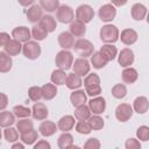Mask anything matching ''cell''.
<instances>
[{"label":"cell","instance_id":"6da1fadb","mask_svg":"<svg viewBox=\"0 0 149 149\" xmlns=\"http://www.w3.org/2000/svg\"><path fill=\"white\" fill-rule=\"evenodd\" d=\"M84 86L86 94L90 97H97L101 93V86H100V78L97 73H88L86 74L84 79Z\"/></svg>","mask_w":149,"mask_h":149},{"label":"cell","instance_id":"7a4b0ae2","mask_svg":"<svg viewBox=\"0 0 149 149\" xmlns=\"http://www.w3.org/2000/svg\"><path fill=\"white\" fill-rule=\"evenodd\" d=\"M100 40L105 43H115L119 37H120V33L116 26L114 24H105L101 27L100 29Z\"/></svg>","mask_w":149,"mask_h":149},{"label":"cell","instance_id":"3957f363","mask_svg":"<svg viewBox=\"0 0 149 149\" xmlns=\"http://www.w3.org/2000/svg\"><path fill=\"white\" fill-rule=\"evenodd\" d=\"M73 49H74V52L77 55H79L80 57H83V58L91 57L92 54L94 52V47H93L92 42L88 41V40H85V38L77 40L74 42Z\"/></svg>","mask_w":149,"mask_h":149},{"label":"cell","instance_id":"277c9868","mask_svg":"<svg viewBox=\"0 0 149 149\" xmlns=\"http://www.w3.org/2000/svg\"><path fill=\"white\" fill-rule=\"evenodd\" d=\"M55 63H56V66L58 69L69 70L73 65V55H72V52H70L69 50H65V49L61 50L59 52H57V55L55 57Z\"/></svg>","mask_w":149,"mask_h":149},{"label":"cell","instance_id":"5b68a950","mask_svg":"<svg viewBox=\"0 0 149 149\" xmlns=\"http://www.w3.org/2000/svg\"><path fill=\"white\" fill-rule=\"evenodd\" d=\"M22 52L24 55V57H27L28 59H37L41 55V45L37 43V41H27L24 42V44L22 45Z\"/></svg>","mask_w":149,"mask_h":149},{"label":"cell","instance_id":"8992f818","mask_svg":"<svg viewBox=\"0 0 149 149\" xmlns=\"http://www.w3.org/2000/svg\"><path fill=\"white\" fill-rule=\"evenodd\" d=\"M56 19L62 23H71L74 20L73 9L68 5H61L56 10Z\"/></svg>","mask_w":149,"mask_h":149},{"label":"cell","instance_id":"52a82bcc","mask_svg":"<svg viewBox=\"0 0 149 149\" xmlns=\"http://www.w3.org/2000/svg\"><path fill=\"white\" fill-rule=\"evenodd\" d=\"M94 16V10L90 5H80L76 9V20L83 22V23H88Z\"/></svg>","mask_w":149,"mask_h":149},{"label":"cell","instance_id":"ba28073f","mask_svg":"<svg viewBox=\"0 0 149 149\" xmlns=\"http://www.w3.org/2000/svg\"><path fill=\"white\" fill-rule=\"evenodd\" d=\"M99 17L101 21L104 22H111L115 19V15H116V9H115V6L112 5V3H106V5H102L100 8H99Z\"/></svg>","mask_w":149,"mask_h":149},{"label":"cell","instance_id":"9c48e42d","mask_svg":"<svg viewBox=\"0 0 149 149\" xmlns=\"http://www.w3.org/2000/svg\"><path fill=\"white\" fill-rule=\"evenodd\" d=\"M72 69H73V72H74V73H77V74L80 76V77H84V76L88 74L90 69H91V65H90V62H88L86 58L79 57V58H77V59L73 62Z\"/></svg>","mask_w":149,"mask_h":149},{"label":"cell","instance_id":"30bf717a","mask_svg":"<svg viewBox=\"0 0 149 149\" xmlns=\"http://www.w3.org/2000/svg\"><path fill=\"white\" fill-rule=\"evenodd\" d=\"M133 111L134 109L129 104H120L115 109V118L121 122H126L132 118Z\"/></svg>","mask_w":149,"mask_h":149},{"label":"cell","instance_id":"8fae6325","mask_svg":"<svg viewBox=\"0 0 149 149\" xmlns=\"http://www.w3.org/2000/svg\"><path fill=\"white\" fill-rule=\"evenodd\" d=\"M118 62L122 68H128L134 63V52L129 48H125L118 56Z\"/></svg>","mask_w":149,"mask_h":149},{"label":"cell","instance_id":"7c38bea8","mask_svg":"<svg viewBox=\"0 0 149 149\" xmlns=\"http://www.w3.org/2000/svg\"><path fill=\"white\" fill-rule=\"evenodd\" d=\"M88 107L93 114H101L106 109V100L102 97H94L88 101Z\"/></svg>","mask_w":149,"mask_h":149},{"label":"cell","instance_id":"4fadbf2b","mask_svg":"<svg viewBox=\"0 0 149 149\" xmlns=\"http://www.w3.org/2000/svg\"><path fill=\"white\" fill-rule=\"evenodd\" d=\"M58 44L62 49L69 50L74 45V36L70 31H63L58 35Z\"/></svg>","mask_w":149,"mask_h":149},{"label":"cell","instance_id":"5bb4252c","mask_svg":"<svg viewBox=\"0 0 149 149\" xmlns=\"http://www.w3.org/2000/svg\"><path fill=\"white\" fill-rule=\"evenodd\" d=\"M31 115L35 120H45L49 115V111H48V107L42 104V102H36L34 106H33V109H31Z\"/></svg>","mask_w":149,"mask_h":149},{"label":"cell","instance_id":"9a60e30c","mask_svg":"<svg viewBox=\"0 0 149 149\" xmlns=\"http://www.w3.org/2000/svg\"><path fill=\"white\" fill-rule=\"evenodd\" d=\"M12 36L20 42H27L31 37V33H30L29 28H27L24 26H20L12 30Z\"/></svg>","mask_w":149,"mask_h":149},{"label":"cell","instance_id":"2e32d148","mask_svg":"<svg viewBox=\"0 0 149 149\" xmlns=\"http://www.w3.org/2000/svg\"><path fill=\"white\" fill-rule=\"evenodd\" d=\"M26 15H27V19L30 22H33V23L40 22V20L43 16V8L41 6H38V5H33V6H30L28 8Z\"/></svg>","mask_w":149,"mask_h":149},{"label":"cell","instance_id":"e0dca14e","mask_svg":"<svg viewBox=\"0 0 149 149\" xmlns=\"http://www.w3.org/2000/svg\"><path fill=\"white\" fill-rule=\"evenodd\" d=\"M137 33L132 29V28H126L121 31V35H120V40L123 44L126 45H132L134 44L136 41H137Z\"/></svg>","mask_w":149,"mask_h":149},{"label":"cell","instance_id":"ac0fdd59","mask_svg":"<svg viewBox=\"0 0 149 149\" xmlns=\"http://www.w3.org/2000/svg\"><path fill=\"white\" fill-rule=\"evenodd\" d=\"M133 109L137 114H144L149 109V100L143 95L135 98V100L133 101Z\"/></svg>","mask_w":149,"mask_h":149},{"label":"cell","instance_id":"d6986e66","mask_svg":"<svg viewBox=\"0 0 149 149\" xmlns=\"http://www.w3.org/2000/svg\"><path fill=\"white\" fill-rule=\"evenodd\" d=\"M57 128H58V127L56 126L55 122L47 120V121H42V123H41L40 127H38V130H40V133H41L42 136L49 137V136H52V135L56 133Z\"/></svg>","mask_w":149,"mask_h":149},{"label":"cell","instance_id":"ffe728a7","mask_svg":"<svg viewBox=\"0 0 149 149\" xmlns=\"http://www.w3.org/2000/svg\"><path fill=\"white\" fill-rule=\"evenodd\" d=\"M57 146L59 149H70L73 148V136L69 132H63L57 140Z\"/></svg>","mask_w":149,"mask_h":149},{"label":"cell","instance_id":"44dd1931","mask_svg":"<svg viewBox=\"0 0 149 149\" xmlns=\"http://www.w3.org/2000/svg\"><path fill=\"white\" fill-rule=\"evenodd\" d=\"M3 51L6 54H8L9 56H16L19 55L21 51H22V45H21V42L13 38L10 40L5 47H3Z\"/></svg>","mask_w":149,"mask_h":149},{"label":"cell","instance_id":"7402d4cb","mask_svg":"<svg viewBox=\"0 0 149 149\" xmlns=\"http://www.w3.org/2000/svg\"><path fill=\"white\" fill-rule=\"evenodd\" d=\"M57 127L61 132H69L74 127V118L72 115H64L62 116L58 122H57Z\"/></svg>","mask_w":149,"mask_h":149},{"label":"cell","instance_id":"603a6c76","mask_svg":"<svg viewBox=\"0 0 149 149\" xmlns=\"http://www.w3.org/2000/svg\"><path fill=\"white\" fill-rule=\"evenodd\" d=\"M147 7L142 3H134L133 7H132V10H130V14H132V17L136 21H141L143 20L146 16H147Z\"/></svg>","mask_w":149,"mask_h":149},{"label":"cell","instance_id":"cb8c5ba5","mask_svg":"<svg viewBox=\"0 0 149 149\" xmlns=\"http://www.w3.org/2000/svg\"><path fill=\"white\" fill-rule=\"evenodd\" d=\"M70 101H71L73 107H78L80 105H84L86 102V91H84V90L73 91L70 95Z\"/></svg>","mask_w":149,"mask_h":149},{"label":"cell","instance_id":"d4e9b609","mask_svg":"<svg viewBox=\"0 0 149 149\" xmlns=\"http://www.w3.org/2000/svg\"><path fill=\"white\" fill-rule=\"evenodd\" d=\"M70 33L74 36V37H83L86 33V27H85V23L78 21V20H74L70 23Z\"/></svg>","mask_w":149,"mask_h":149},{"label":"cell","instance_id":"484cf974","mask_svg":"<svg viewBox=\"0 0 149 149\" xmlns=\"http://www.w3.org/2000/svg\"><path fill=\"white\" fill-rule=\"evenodd\" d=\"M38 24H40L43 29H45L48 33H52V31H55V29H56V27H57L56 20H55L51 15H43L42 19L40 20Z\"/></svg>","mask_w":149,"mask_h":149},{"label":"cell","instance_id":"4316f807","mask_svg":"<svg viewBox=\"0 0 149 149\" xmlns=\"http://www.w3.org/2000/svg\"><path fill=\"white\" fill-rule=\"evenodd\" d=\"M57 85H55L54 83H47L44 84L41 88H42V98L44 100H51L56 97L57 94Z\"/></svg>","mask_w":149,"mask_h":149},{"label":"cell","instance_id":"83f0119b","mask_svg":"<svg viewBox=\"0 0 149 149\" xmlns=\"http://www.w3.org/2000/svg\"><path fill=\"white\" fill-rule=\"evenodd\" d=\"M65 85H66L68 88H70V90H77V88H79V87L83 85L81 77L78 76V74L74 73V72L69 73L68 77H66V80H65Z\"/></svg>","mask_w":149,"mask_h":149},{"label":"cell","instance_id":"f1b7e54d","mask_svg":"<svg viewBox=\"0 0 149 149\" xmlns=\"http://www.w3.org/2000/svg\"><path fill=\"white\" fill-rule=\"evenodd\" d=\"M107 63H108V59L100 51H95V52L92 54V56H91V64L93 65V68L102 69L104 66H106Z\"/></svg>","mask_w":149,"mask_h":149},{"label":"cell","instance_id":"f546056e","mask_svg":"<svg viewBox=\"0 0 149 149\" xmlns=\"http://www.w3.org/2000/svg\"><path fill=\"white\" fill-rule=\"evenodd\" d=\"M121 76H122V80H123L126 84H133V83H135V81L137 80V78H139L137 71H136L134 68H130V66L125 68V70L122 71Z\"/></svg>","mask_w":149,"mask_h":149},{"label":"cell","instance_id":"4dcf8cb0","mask_svg":"<svg viewBox=\"0 0 149 149\" xmlns=\"http://www.w3.org/2000/svg\"><path fill=\"white\" fill-rule=\"evenodd\" d=\"M99 51L108 59V62H109V61H113V59L116 57V55H118V49H116V47L113 45L112 43H106V44H104V45L100 48Z\"/></svg>","mask_w":149,"mask_h":149},{"label":"cell","instance_id":"1f68e13d","mask_svg":"<svg viewBox=\"0 0 149 149\" xmlns=\"http://www.w3.org/2000/svg\"><path fill=\"white\" fill-rule=\"evenodd\" d=\"M91 113H92V112H91L90 107L84 104V105H80V106L76 107L74 118H76L78 121H86V120H88V118L91 116Z\"/></svg>","mask_w":149,"mask_h":149},{"label":"cell","instance_id":"d6a6232c","mask_svg":"<svg viewBox=\"0 0 149 149\" xmlns=\"http://www.w3.org/2000/svg\"><path fill=\"white\" fill-rule=\"evenodd\" d=\"M12 66H13V61L10 56L5 51H1L0 52V71L2 73H6L12 69Z\"/></svg>","mask_w":149,"mask_h":149},{"label":"cell","instance_id":"836d02e7","mask_svg":"<svg viewBox=\"0 0 149 149\" xmlns=\"http://www.w3.org/2000/svg\"><path fill=\"white\" fill-rule=\"evenodd\" d=\"M15 122V114L9 111H1L0 113V126L6 128L10 127Z\"/></svg>","mask_w":149,"mask_h":149},{"label":"cell","instance_id":"e575fe53","mask_svg":"<svg viewBox=\"0 0 149 149\" xmlns=\"http://www.w3.org/2000/svg\"><path fill=\"white\" fill-rule=\"evenodd\" d=\"M66 77H68V74L65 73V70L57 69V70L52 71L51 76H50V79H51V83H54L55 85H64L65 80H66Z\"/></svg>","mask_w":149,"mask_h":149},{"label":"cell","instance_id":"d590c367","mask_svg":"<svg viewBox=\"0 0 149 149\" xmlns=\"http://www.w3.org/2000/svg\"><path fill=\"white\" fill-rule=\"evenodd\" d=\"M37 139H38V133L36 130H34V128L28 130V132H26V133H22L21 136H20V140L24 144H28V146L34 144L37 141Z\"/></svg>","mask_w":149,"mask_h":149},{"label":"cell","instance_id":"8d00e7d4","mask_svg":"<svg viewBox=\"0 0 149 149\" xmlns=\"http://www.w3.org/2000/svg\"><path fill=\"white\" fill-rule=\"evenodd\" d=\"M40 6L43 8V10L48 13H52L56 12L61 5H59V0H40Z\"/></svg>","mask_w":149,"mask_h":149},{"label":"cell","instance_id":"74e56055","mask_svg":"<svg viewBox=\"0 0 149 149\" xmlns=\"http://www.w3.org/2000/svg\"><path fill=\"white\" fill-rule=\"evenodd\" d=\"M87 121H88V123H90L92 130H100V129H102L104 126H105L104 119H102L99 114H94L93 116H90Z\"/></svg>","mask_w":149,"mask_h":149},{"label":"cell","instance_id":"f35d334b","mask_svg":"<svg viewBox=\"0 0 149 149\" xmlns=\"http://www.w3.org/2000/svg\"><path fill=\"white\" fill-rule=\"evenodd\" d=\"M48 34L49 33L45 29H43L40 24L38 26H34L33 29H31V37L35 41H43L48 36Z\"/></svg>","mask_w":149,"mask_h":149},{"label":"cell","instance_id":"ab89813d","mask_svg":"<svg viewBox=\"0 0 149 149\" xmlns=\"http://www.w3.org/2000/svg\"><path fill=\"white\" fill-rule=\"evenodd\" d=\"M13 113L15 114L16 118L24 119V118H29V115L31 114V111L29 109V107H26V106H22V105H17V106H14Z\"/></svg>","mask_w":149,"mask_h":149},{"label":"cell","instance_id":"60d3db41","mask_svg":"<svg viewBox=\"0 0 149 149\" xmlns=\"http://www.w3.org/2000/svg\"><path fill=\"white\" fill-rule=\"evenodd\" d=\"M3 137L7 142L14 143L19 140V133H17L16 129H14L12 127H6L5 130H3Z\"/></svg>","mask_w":149,"mask_h":149},{"label":"cell","instance_id":"b9f144b4","mask_svg":"<svg viewBox=\"0 0 149 149\" xmlns=\"http://www.w3.org/2000/svg\"><path fill=\"white\" fill-rule=\"evenodd\" d=\"M127 94V87L123 84H115L112 87V95L116 99H122Z\"/></svg>","mask_w":149,"mask_h":149},{"label":"cell","instance_id":"7bdbcfd3","mask_svg":"<svg viewBox=\"0 0 149 149\" xmlns=\"http://www.w3.org/2000/svg\"><path fill=\"white\" fill-rule=\"evenodd\" d=\"M34 125H33V121H30L29 119H22V120H19L17 123H16V129L19 130V133H26L30 129H33Z\"/></svg>","mask_w":149,"mask_h":149},{"label":"cell","instance_id":"ee69618b","mask_svg":"<svg viewBox=\"0 0 149 149\" xmlns=\"http://www.w3.org/2000/svg\"><path fill=\"white\" fill-rule=\"evenodd\" d=\"M28 97L31 101L37 102L42 98V88L40 86H31L28 90Z\"/></svg>","mask_w":149,"mask_h":149},{"label":"cell","instance_id":"f6af8a7d","mask_svg":"<svg viewBox=\"0 0 149 149\" xmlns=\"http://www.w3.org/2000/svg\"><path fill=\"white\" fill-rule=\"evenodd\" d=\"M74 127H76L77 133H79V134L87 135V134H90L92 132V128H91V126H90V123H88L87 120L86 121H78Z\"/></svg>","mask_w":149,"mask_h":149},{"label":"cell","instance_id":"bcb514c9","mask_svg":"<svg viewBox=\"0 0 149 149\" xmlns=\"http://www.w3.org/2000/svg\"><path fill=\"white\" fill-rule=\"evenodd\" d=\"M136 136L141 141H148L149 140V127L148 126H140L136 130Z\"/></svg>","mask_w":149,"mask_h":149},{"label":"cell","instance_id":"7dc6e473","mask_svg":"<svg viewBox=\"0 0 149 149\" xmlns=\"http://www.w3.org/2000/svg\"><path fill=\"white\" fill-rule=\"evenodd\" d=\"M100 146H101V144H100L99 140L95 139V137H91V139H88V140L84 143V148H85V149H99Z\"/></svg>","mask_w":149,"mask_h":149},{"label":"cell","instance_id":"c3c4849f","mask_svg":"<svg viewBox=\"0 0 149 149\" xmlns=\"http://www.w3.org/2000/svg\"><path fill=\"white\" fill-rule=\"evenodd\" d=\"M125 147H126V149H140L141 148V143H140L139 140L130 137V139H128L126 141Z\"/></svg>","mask_w":149,"mask_h":149},{"label":"cell","instance_id":"681fc988","mask_svg":"<svg viewBox=\"0 0 149 149\" xmlns=\"http://www.w3.org/2000/svg\"><path fill=\"white\" fill-rule=\"evenodd\" d=\"M50 148H51L50 143L45 140H40L37 141V143L34 144V149H50Z\"/></svg>","mask_w":149,"mask_h":149},{"label":"cell","instance_id":"f907efd6","mask_svg":"<svg viewBox=\"0 0 149 149\" xmlns=\"http://www.w3.org/2000/svg\"><path fill=\"white\" fill-rule=\"evenodd\" d=\"M9 41H10L9 34H7V33H1V34H0V44H1L2 47H5Z\"/></svg>","mask_w":149,"mask_h":149},{"label":"cell","instance_id":"816d5d0a","mask_svg":"<svg viewBox=\"0 0 149 149\" xmlns=\"http://www.w3.org/2000/svg\"><path fill=\"white\" fill-rule=\"evenodd\" d=\"M1 104H0V109L1 111H5V108H6V106H7V104H8V98H7V95L5 94V93H1Z\"/></svg>","mask_w":149,"mask_h":149},{"label":"cell","instance_id":"f5cc1de1","mask_svg":"<svg viewBox=\"0 0 149 149\" xmlns=\"http://www.w3.org/2000/svg\"><path fill=\"white\" fill-rule=\"evenodd\" d=\"M111 1H112V5L116 7H121V6H125L128 0H111Z\"/></svg>","mask_w":149,"mask_h":149},{"label":"cell","instance_id":"db71d44e","mask_svg":"<svg viewBox=\"0 0 149 149\" xmlns=\"http://www.w3.org/2000/svg\"><path fill=\"white\" fill-rule=\"evenodd\" d=\"M17 1H19V3H20L21 6H23V7H28V6H31V5L34 3L35 0H17Z\"/></svg>","mask_w":149,"mask_h":149},{"label":"cell","instance_id":"11a10c76","mask_svg":"<svg viewBox=\"0 0 149 149\" xmlns=\"http://www.w3.org/2000/svg\"><path fill=\"white\" fill-rule=\"evenodd\" d=\"M22 143H23V142H22ZM22 143H14V144L12 146V149H23L24 146H23Z\"/></svg>","mask_w":149,"mask_h":149},{"label":"cell","instance_id":"9f6ffc18","mask_svg":"<svg viewBox=\"0 0 149 149\" xmlns=\"http://www.w3.org/2000/svg\"><path fill=\"white\" fill-rule=\"evenodd\" d=\"M147 22H148V23H149V12H148V13H147Z\"/></svg>","mask_w":149,"mask_h":149}]
</instances>
